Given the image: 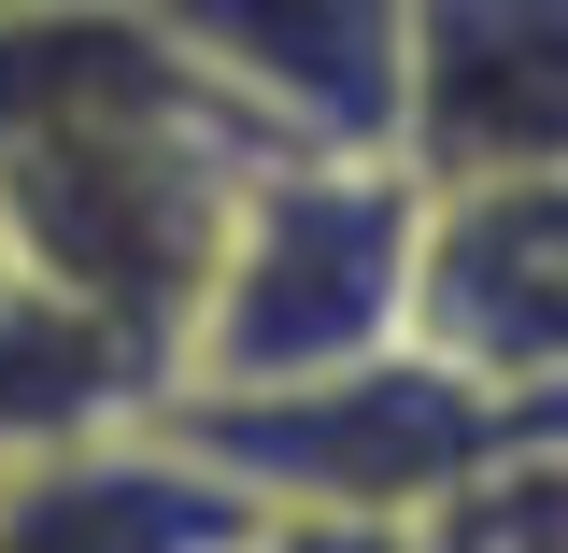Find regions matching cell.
Listing matches in <instances>:
<instances>
[{"label":"cell","mask_w":568,"mask_h":553,"mask_svg":"<svg viewBox=\"0 0 568 553\" xmlns=\"http://www.w3.org/2000/svg\"><path fill=\"white\" fill-rule=\"evenodd\" d=\"M413 213L426 185L384 142H256L213 213L200 298L156 412H227V398H298L413 341Z\"/></svg>","instance_id":"6da1fadb"},{"label":"cell","mask_w":568,"mask_h":553,"mask_svg":"<svg viewBox=\"0 0 568 553\" xmlns=\"http://www.w3.org/2000/svg\"><path fill=\"white\" fill-rule=\"evenodd\" d=\"M156 426L242 511H384V525H455L484 483H511L526 454L568 440V426L455 383L413 341L342 369V383H298V398H227V412H156Z\"/></svg>","instance_id":"7a4b0ae2"},{"label":"cell","mask_w":568,"mask_h":553,"mask_svg":"<svg viewBox=\"0 0 568 553\" xmlns=\"http://www.w3.org/2000/svg\"><path fill=\"white\" fill-rule=\"evenodd\" d=\"M413 355L511 412L568 426V171L426 185L413 213Z\"/></svg>","instance_id":"3957f363"},{"label":"cell","mask_w":568,"mask_h":553,"mask_svg":"<svg viewBox=\"0 0 568 553\" xmlns=\"http://www.w3.org/2000/svg\"><path fill=\"white\" fill-rule=\"evenodd\" d=\"M384 156L413 185L568 171V0H398Z\"/></svg>","instance_id":"277c9868"},{"label":"cell","mask_w":568,"mask_h":553,"mask_svg":"<svg viewBox=\"0 0 568 553\" xmlns=\"http://www.w3.org/2000/svg\"><path fill=\"white\" fill-rule=\"evenodd\" d=\"M114 14L256 142H384L398 0H114Z\"/></svg>","instance_id":"5b68a950"},{"label":"cell","mask_w":568,"mask_h":553,"mask_svg":"<svg viewBox=\"0 0 568 553\" xmlns=\"http://www.w3.org/2000/svg\"><path fill=\"white\" fill-rule=\"evenodd\" d=\"M227 540H242V496L156 412L0 454V553H227Z\"/></svg>","instance_id":"8992f818"},{"label":"cell","mask_w":568,"mask_h":553,"mask_svg":"<svg viewBox=\"0 0 568 553\" xmlns=\"http://www.w3.org/2000/svg\"><path fill=\"white\" fill-rule=\"evenodd\" d=\"M227 553H455V525H384V511H242Z\"/></svg>","instance_id":"52a82bcc"},{"label":"cell","mask_w":568,"mask_h":553,"mask_svg":"<svg viewBox=\"0 0 568 553\" xmlns=\"http://www.w3.org/2000/svg\"><path fill=\"white\" fill-rule=\"evenodd\" d=\"M455 553H568V496H555V469L526 454L511 483H484L469 511H455Z\"/></svg>","instance_id":"ba28073f"}]
</instances>
